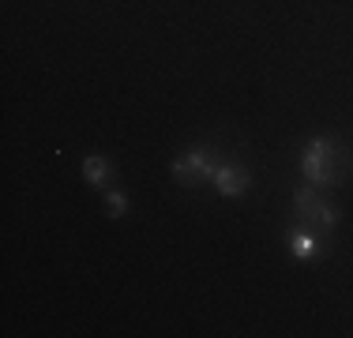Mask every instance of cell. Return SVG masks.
Wrapping results in <instances>:
<instances>
[{"label": "cell", "instance_id": "5b68a950", "mask_svg": "<svg viewBox=\"0 0 353 338\" xmlns=\"http://www.w3.org/2000/svg\"><path fill=\"white\" fill-rule=\"evenodd\" d=\"M285 248H290L293 259H312L319 252V237H316V230H308V226H297V230L285 233Z\"/></svg>", "mask_w": 353, "mask_h": 338}, {"label": "cell", "instance_id": "277c9868", "mask_svg": "<svg viewBox=\"0 0 353 338\" xmlns=\"http://www.w3.org/2000/svg\"><path fill=\"white\" fill-rule=\"evenodd\" d=\"M214 188H218V196H245L248 192V184H252V177H248V169L245 166H230V162H218L214 169Z\"/></svg>", "mask_w": 353, "mask_h": 338}, {"label": "cell", "instance_id": "6da1fadb", "mask_svg": "<svg viewBox=\"0 0 353 338\" xmlns=\"http://www.w3.org/2000/svg\"><path fill=\"white\" fill-rule=\"evenodd\" d=\"M301 173H305V181L312 184V188H334V184L342 181V150H339V143L323 139V135L308 139L305 150H301Z\"/></svg>", "mask_w": 353, "mask_h": 338}, {"label": "cell", "instance_id": "3957f363", "mask_svg": "<svg viewBox=\"0 0 353 338\" xmlns=\"http://www.w3.org/2000/svg\"><path fill=\"white\" fill-rule=\"evenodd\" d=\"M214 169H218V162H214L211 150L196 147V150H188V155H181L173 162V177L181 184H199V181H211Z\"/></svg>", "mask_w": 353, "mask_h": 338}, {"label": "cell", "instance_id": "7a4b0ae2", "mask_svg": "<svg viewBox=\"0 0 353 338\" xmlns=\"http://www.w3.org/2000/svg\"><path fill=\"white\" fill-rule=\"evenodd\" d=\"M293 207L301 210V222H305L308 230H334V226H339V210L319 199L312 192V184L293 192Z\"/></svg>", "mask_w": 353, "mask_h": 338}, {"label": "cell", "instance_id": "8992f818", "mask_svg": "<svg viewBox=\"0 0 353 338\" xmlns=\"http://www.w3.org/2000/svg\"><path fill=\"white\" fill-rule=\"evenodd\" d=\"M109 173H113V166H109L102 155H87V158H83V181H87V184L105 188V184H109Z\"/></svg>", "mask_w": 353, "mask_h": 338}, {"label": "cell", "instance_id": "52a82bcc", "mask_svg": "<svg viewBox=\"0 0 353 338\" xmlns=\"http://www.w3.org/2000/svg\"><path fill=\"white\" fill-rule=\"evenodd\" d=\"M105 215L109 218L128 215V196H124V192H105Z\"/></svg>", "mask_w": 353, "mask_h": 338}]
</instances>
